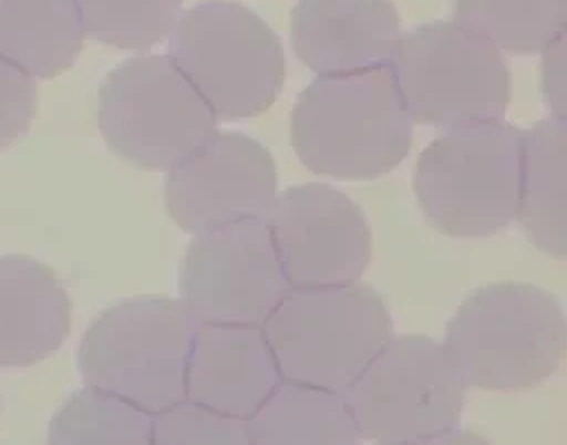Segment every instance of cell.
Returning <instances> with one entry per match:
<instances>
[{"mask_svg":"<svg viewBox=\"0 0 567 445\" xmlns=\"http://www.w3.org/2000/svg\"><path fill=\"white\" fill-rule=\"evenodd\" d=\"M412 126L385 62L317 75L295 102L290 142L312 173L365 182L405 159L412 148Z\"/></svg>","mask_w":567,"mask_h":445,"instance_id":"6da1fadb","label":"cell"},{"mask_svg":"<svg viewBox=\"0 0 567 445\" xmlns=\"http://www.w3.org/2000/svg\"><path fill=\"white\" fill-rule=\"evenodd\" d=\"M443 345L467 387L529 390L551 376L565 356V312L538 286L489 283L458 306Z\"/></svg>","mask_w":567,"mask_h":445,"instance_id":"7a4b0ae2","label":"cell"},{"mask_svg":"<svg viewBox=\"0 0 567 445\" xmlns=\"http://www.w3.org/2000/svg\"><path fill=\"white\" fill-rule=\"evenodd\" d=\"M281 379L343 392L392 337L381 294L359 281L290 288L261 323Z\"/></svg>","mask_w":567,"mask_h":445,"instance_id":"3957f363","label":"cell"},{"mask_svg":"<svg viewBox=\"0 0 567 445\" xmlns=\"http://www.w3.org/2000/svg\"><path fill=\"white\" fill-rule=\"evenodd\" d=\"M520 128L503 117L445 128L419 155L414 195L434 228L487 237L516 219Z\"/></svg>","mask_w":567,"mask_h":445,"instance_id":"277c9868","label":"cell"},{"mask_svg":"<svg viewBox=\"0 0 567 445\" xmlns=\"http://www.w3.org/2000/svg\"><path fill=\"white\" fill-rule=\"evenodd\" d=\"M166 55L217 120L268 111L286 82V55L275 31L230 0H204L179 15Z\"/></svg>","mask_w":567,"mask_h":445,"instance_id":"5b68a950","label":"cell"},{"mask_svg":"<svg viewBox=\"0 0 567 445\" xmlns=\"http://www.w3.org/2000/svg\"><path fill=\"white\" fill-rule=\"evenodd\" d=\"M341 394L359 441L439 443L458 427L467 385L443 343L392 334Z\"/></svg>","mask_w":567,"mask_h":445,"instance_id":"8992f818","label":"cell"},{"mask_svg":"<svg viewBox=\"0 0 567 445\" xmlns=\"http://www.w3.org/2000/svg\"><path fill=\"white\" fill-rule=\"evenodd\" d=\"M193 330L182 301L157 294L117 301L95 317L80 341L82 381L155 414L184 399Z\"/></svg>","mask_w":567,"mask_h":445,"instance_id":"52a82bcc","label":"cell"},{"mask_svg":"<svg viewBox=\"0 0 567 445\" xmlns=\"http://www.w3.org/2000/svg\"><path fill=\"white\" fill-rule=\"evenodd\" d=\"M390 69L414 124L452 128L503 117L509 71L501 51L456 20L401 35Z\"/></svg>","mask_w":567,"mask_h":445,"instance_id":"ba28073f","label":"cell"},{"mask_svg":"<svg viewBox=\"0 0 567 445\" xmlns=\"http://www.w3.org/2000/svg\"><path fill=\"white\" fill-rule=\"evenodd\" d=\"M97 126L124 162L168 170L217 131V115L168 55H133L100 84Z\"/></svg>","mask_w":567,"mask_h":445,"instance_id":"9c48e42d","label":"cell"},{"mask_svg":"<svg viewBox=\"0 0 567 445\" xmlns=\"http://www.w3.org/2000/svg\"><path fill=\"white\" fill-rule=\"evenodd\" d=\"M288 290L266 217L197 232L179 270V301L195 323L261 325Z\"/></svg>","mask_w":567,"mask_h":445,"instance_id":"30bf717a","label":"cell"},{"mask_svg":"<svg viewBox=\"0 0 567 445\" xmlns=\"http://www.w3.org/2000/svg\"><path fill=\"white\" fill-rule=\"evenodd\" d=\"M266 224L290 288L359 281L370 263L372 237L363 213L328 184L277 193Z\"/></svg>","mask_w":567,"mask_h":445,"instance_id":"8fae6325","label":"cell"},{"mask_svg":"<svg viewBox=\"0 0 567 445\" xmlns=\"http://www.w3.org/2000/svg\"><path fill=\"white\" fill-rule=\"evenodd\" d=\"M277 197L272 155L237 131H215L168 168L171 219L190 235L248 217H266Z\"/></svg>","mask_w":567,"mask_h":445,"instance_id":"7c38bea8","label":"cell"},{"mask_svg":"<svg viewBox=\"0 0 567 445\" xmlns=\"http://www.w3.org/2000/svg\"><path fill=\"white\" fill-rule=\"evenodd\" d=\"M279 381L261 325L195 323L184 372L186 399L248 418Z\"/></svg>","mask_w":567,"mask_h":445,"instance_id":"4fadbf2b","label":"cell"},{"mask_svg":"<svg viewBox=\"0 0 567 445\" xmlns=\"http://www.w3.org/2000/svg\"><path fill=\"white\" fill-rule=\"evenodd\" d=\"M401 35L390 0H299L290 15L292 49L317 75L385 64Z\"/></svg>","mask_w":567,"mask_h":445,"instance_id":"5bb4252c","label":"cell"},{"mask_svg":"<svg viewBox=\"0 0 567 445\" xmlns=\"http://www.w3.org/2000/svg\"><path fill=\"white\" fill-rule=\"evenodd\" d=\"M71 328V301L55 272L27 257H0V368L51 356Z\"/></svg>","mask_w":567,"mask_h":445,"instance_id":"9a60e30c","label":"cell"},{"mask_svg":"<svg viewBox=\"0 0 567 445\" xmlns=\"http://www.w3.org/2000/svg\"><path fill=\"white\" fill-rule=\"evenodd\" d=\"M516 219L527 239L554 259L567 255V124L545 117L520 131Z\"/></svg>","mask_w":567,"mask_h":445,"instance_id":"2e32d148","label":"cell"},{"mask_svg":"<svg viewBox=\"0 0 567 445\" xmlns=\"http://www.w3.org/2000/svg\"><path fill=\"white\" fill-rule=\"evenodd\" d=\"M84 38L75 0H0V58L33 80L69 71Z\"/></svg>","mask_w":567,"mask_h":445,"instance_id":"e0dca14e","label":"cell"},{"mask_svg":"<svg viewBox=\"0 0 567 445\" xmlns=\"http://www.w3.org/2000/svg\"><path fill=\"white\" fill-rule=\"evenodd\" d=\"M252 445L354 443L359 432L341 392L281 379L246 418Z\"/></svg>","mask_w":567,"mask_h":445,"instance_id":"ac0fdd59","label":"cell"},{"mask_svg":"<svg viewBox=\"0 0 567 445\" xmlns=\"http://www.w3.org/2000/svg\"><path fill=\"white\" fill-rule=\"evenodd\" d=\"M454 20L498 51L529 55L565 33L567 0H454Z\"/></svg>","mask_w":567,"mask_h":445,"instance_id":"d6986e66","label":"cell"},{"mask_svg":"<svg viewBox=\"0 0 567 445\" xmlns=\"http://www.w3.org/2000/svg\"><path fill=\"white\" fill-rule=\"evenodd\" d=\"M153 414L140 405L84 385L69 396L49 425L51 443H151Z\"/></svg>","mask_w":567,"mask_h":445,"instance_id":"ffe728a7","label":"cell"},{"mask_svg":"<svg viewBox=\"0 0 567 445\" xmlns=\"http://www.w3.org/2000/svg\"><path fill=\"white\" fill-rule=\"evenodd\" d=\"M84 35L126 51H144L164 40L184 0H75Z\"/></svg>","mask_w":567,"mask_h":445,"instance_id":"44dd1931","label":"cell"},{"mask_svg":"<svg viewBox=\"0 0 567 445\" xmlns=\"http://www.w3.org/2000/svg\"><path fill=\"white\" fill-rule=\"evenodd\" d=\"M151 443H250V436L246 418L221 414L184 396L153 414Z\"/></svg>","mask_w":567,"mask_h":445,"instance_id":"7402d4cb","label":"cell"},{"mask_svg":"<svg viewBox=\"0 0 567 445\" xmlns=\"http://www.w3.org/2000/svg\"><path fill=\"white\" fill-rule=\"evenodd\" d=\"M38 104L35 80L0 58V148L18 142L33 122Z\"/></svg>","mask_w":567,"mask_h":445,"instance_id":"603a6c76","label":"cell"},{"mask_svg":"<svg viewBox=\"0 0 567 445\" xmlns=\"http://www.w3.org/2000/svg\"><path fill=\"white\" fill-rule=\"evenodd\" d=\"M567 80H565V33L554 38L540 51V91L547 108L554 117L565 120L567 106Z\"/></svg>","mask_w":567,"mask_h":445,"instance_id":"cb8c5ba5","label":"cell"}]
</instances>
